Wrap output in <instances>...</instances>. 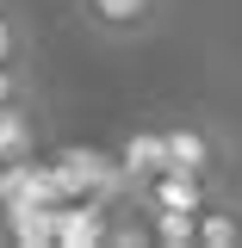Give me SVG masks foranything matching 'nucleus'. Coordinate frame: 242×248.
I'll use <instances>...</instances> for the list:
<instances>
[{"instance_id": "nucleus-1", "label": "nucleus", "mask_w": 242, "mask_h": 248, "mask_svg": "<svg viewBox=\"0 0 242 248\" xmlns=\"http://www.w3.org/2000/svg\"><path fill=\"white\" fill-rule=\"evenodd\" d=\"M99 44H149L168 25V0H68Z\"/></svg>"}, {"instance_id": "nucleus-2", "label": "nucleus", "mask_w": 242, "mask_h": 248, "mask_svg": "<svg viewBox=\"0 0 242 248\" xmlns=\"http://www.w3.org/2000/svg\"><path fill=\"white\" fill-rule=\"evenodd\" d=\"M161 137H168V168H186V174L230 186V137L211 118H168Z\"/></svg>"}, {"instance_id": "nucleus-3", "label": "nucleus", "mask_w": 242, "mask_h": 248, "mask_svg": "<svg viewBox=\"0 0 242 248\" xmlns=\"http://www.w3.org/2000/svg\"><path fill=\"white\" fill-rule=\"evenodd\" d=\"M44 137H50L44 99H37V93H31V99H6V106H0V174H6V168L37 161Z\"/></svg>"}, {"instance_id": "nucleus-4", "label": "nucleus", "mask_w": 242, "mask_h": 248, "mask_svg": "<svg viewBox=\"0 0 242 248\" xmlns=\"http://www.w3.org/2000/svg\"><path fill=\"white\" fill-rule=\"evenodd\" d=\"M130 192H137V205H143V211H205L217 192H224V180L186 174V168H161V174H149V180L130 186Z\"/></svg>"}, {"instance_id": "nucleus-5", "label": "nucleus", "mask_w": 242, "mask_h": 248, "mask_svg": "<svg viewBox=\"0 0 242 248\" xmlns=\"http://www.w3.org/2000/svg\"><path fill=\"white\" fill-rule=\"evenodd\" d=\"M118 168H124V180H130V186H143L149 174H161V168H168V137H161V124H143L137 137H124Z\"/></svg>"}, {"instance_id": "nucleus-6", "label": "nucleus", "mask_w": 242, "mask_h": 248, "mask_svg": "<svg viewBox=\"0 0 242 248\" xmlns=\"http://www.w3.org/2000/svg\"><path fill=\"white\" fill-rule=\"evenodd\" d=\"M236 242H242V199L236 192L230 199L217 192L211 205L199 211V248H236Z\"/></svg>"}, {"instance_id": "nucleus-7", "label": "nucleus", "mask_w": 242, "mask_h": 248, "mask_svg": "<svg viewBox=\"0 0 242 248\" xmlns=\"http://www.w3.org/2000/svg\"><path fill=\"white\" fill-rule=\"evenodd\" d=\"M31 56H37V37H31L25 13L0 0V68H31Z\"/></svg>"}, {"instance_id": "nucleus-8", "label": "nucleus", "mask_w": 242, "mask_h": 248, "mask_svg": "<svg viewBox=\"0 0 242 248\" xmlns=\"http://www.w3.org/2000/svg\"><path fill=\"white\" fill-rule=\"evenodd\" d=\"M155 248H199V211H149Z\"/></svg>"}, {"instance_id": "nucleus-9", "label": "nucleus", "mask_w": 242, "mask_h": 248, "mask_svg": "<svg viewBox=\"0 0 242 248\" xmlns=\"http://www.w3.org/2000/svg\"><path fill=\"white\" fill-rule=\"evenodd\" d=\"M37 81H31V68H0V106L6 99H31Z\"/></svg>"}, {"instance_id": "nucleus-10", "label": "nucleus", "mask_w": 242, "mask_h": 248, "mask_svg": "<svg viewBox=\"0 0 242 248\" xmlns=\"http://www.w3.org/2000/svg\"><path fill=\"white\" fill-rule=\"evenodd\" d=\"M230 192H236V199H242V180H230Z\"/></svg>"}]
</instances>
